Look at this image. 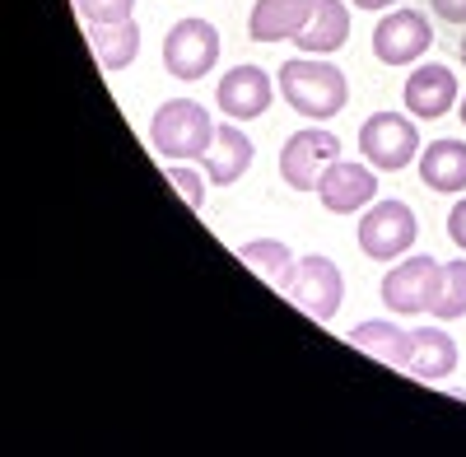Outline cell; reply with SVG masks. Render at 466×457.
<instances>
[{"mask_svg": "<svg viewBox=\"0 0 466 457\" xmlns=\"http://www.w3.org/2000/svg\"><path fill=\"white\" fill-rule=\"evenodd\" d=\"M280 94L294 112H303L308 122H331L336 112H345L350 85H345V75L336 66L299 56V61L280 66Z\"/></svg>", "mask_w": 466, "mask_h": 457, "instance_id": "6da1fadb", "label": "cell"}, {"mask_svg": "<svg viewBox=\"0 0 466 457\" xmlns=\"http://www.w3.org/2000/svg\"><path fill=\"white\" fill-rule=\"evenodd\" d=\"M215 140V122L201 103L173 98L154 112L149 122V149L159 159H206V149Z\"/></svg>", "mask_w": 466, "mask_h": 457, "instance_id": "7a4b0ae2", "label": "cell"}, {"mask_svg": "<svg viewBox=\"0 0 466 457\" xmlns=\"http://www.w3.org/2000/svg\"><path fill=\"white\" fill-rule=\"evenodd\" d=\"M285 299L294 303V309H303L313 322H331V318L340 313V299H345L340 266H336L331 257H318V252L299 257V266H294V280H289Z\"/></svg>", "mask_w": 466, "mask_h": 457, "instance_id": "3957f363", "label": "cell"}, {"mask_svg": "<svg viewBox=\"0 0 466 457\" xmlns=\"http://www.w3.org/2000/svg\"><path fill=\"white\" fill-rule=\"evenodd\" d=\"M439 285H443L439 257H401V266H392V271L382 276V303L397 318L430 313L434 299H439Z\"/></svg>", "mask_w": 466, "mask_h": 457, "instance_id": "277c9868", "label": "cell"}, {"mask_svg": "<svg viewBox=\"0 0 466 457\" xmlns=\"http://www.w3.org/2000/svg\"><path fill=\"white\" fill-rule=\"evenodd\" d=\"M219 61V28L210 19H177L164 33V70L177 80H201Z\"/></svg>", "mask_w": 466, "mask_h": 457, "instance_id": "5b68a950", "label": "cell"}, {"mask_svg": "<svg viewBox=\"0 0 466 457\" xmlns=\"http://www.w3.org/2000/svg\"><path fill=\"white\" fill-rule=\"evenodd\" d=\"M336 159H340V140L322 127H303L280 145V178L289 182V192H318L327 164Z\"/></svg>", "mask_w": 466, "mask_h": 457, "instance_id": "8992f818", "label": "cell"}, {"mask_svg": "<svg viewBox=\"0 0 466 457\" xmlns=\"http://www.w3.org/2000/svg\"><path fill=\"white\" fill-rule=\"evenodd\" d=\"M415 239H420V224L406 201H373L360 219V248L373 261H392V257L410 252Z\"/></svg>", "mask_w": 466, "mask_h": 457, "instance_id": "52a82bcc", "label": "cell"}, {"mask_svg": "<svg viewBox=\"0 0 466 457\" xmlns=\"http://www.w3.org/2000/svg\"><path fill=\"white\" fill-rule=\"evenodd\" d=\"M360 149H364V159L373 168L401 173L420 155V131H415V122L401 117V112H373V117L360 127Z\"/></svg>", "mask_w": 466, "mask_h": 457, "instance_id": "ba28073f", "label": "cell"}, {"mask_svg": "<svg viewBox=\"0 0 466 457\" xmlns=\"http://www.w3.org/2000/svg\"><path fill=\"white\" fill-rule=\"evenodd\" d=\"M430 47H434V28H430V19H424L420 10L401 5L392 15H382L378 28H373V56L382 66H410Z\"/></svg>", "mask_w": 466, "mask_h": 457, "instance_id": "9c48e42d", "label": "cell"}, {"mask_svg": "<svg viewBox=\"0 0 466 457\" xmlns=\"http://www.w3.org/2000/svg\"><path fill=\"white\" fill-rule=\"evenodd\" d=\"M318 197L331 215H355V210L373 206V197H378L373 164H345V159L327 164V173L318 182Z\"/></svg>", "mask_w": 466, "mask_h": 457, "instance_id": "30bf717a", "label": "cell"}, {"mask_svg": "<svg viewBox=\"0 0 466 457\" xmlns=\"http://www.w3.org/2000/svg\"><path fill=\"white\" fill-rule=\"evenodd\" d=\"M270 98H276V89H270L266 70H257V66H233L219 80V89H215V103H219V112L228 122L261 117V112L270 107Z\"/></svg>", "mask_w": 466, "mask_h": 457, "instance_id": "8fae6325", "label": "cell"}, {"mask_svg": "<svg viewBox=\"0 0 466 457\" xmlns=\"http://www.w3.org/2000/svg\"><path fill=\"white\" fill-rule=\"evenodd\" d=\"M457 103V75L443 66V61H430V66H415L406 75V107L415 117H443V112Z\"/></svg>", "mask_w": 466, "mask_h": 457, "instance_id": "7c38bea8", "label": "cell"}, {"mask_svg": "<svg viewBox=\"0 0 466 457\" xmlns=\"http://www.w3.org/2000/svg\"><path fill=\"white\" fill-rule=\"evenodd\" d=\"M318 0H257L252 5V19H248V33L252 43H280V37H299L303 24L313 19Z\"/></svg>", "mask_w": 466, "mask_h": 457, "instance_id": "4fadbf2b", "label": "cell"}, {"mask_svg": "<svg viewBox=\"0 0 466 457\" xmlns=\"http://www.w3.org/2000/svg\"><path fill=\"white\" fill-rule=\"evenodd\" d=\"M452 369H457V340L439 327H410L406 373H415L420 383H443Z\"/></svg>", "mask_w": 466, "mask_h": 457, "instance_id": "5bb4252c", "label": "cell"}, {"mask_svg": "<svg viewBox=\"0 0 466 457\" xmlns=\"http://www.w3.org/2000/svg\"><path fill=\"white\" fill-rule=\"evenodd\" d=\"M252 168V140L238 131V127H215V140L206 149V178L215 187H233L243 173Z\"/></svg>", "mask_w": 466, "mask_h": 457, "instance_id": "9a60e30c", "label": "cell"}, {"mask_svg": "<svg viewBox=\"0 0 466 457\" xmlns=\"http://www.w3.org/2000/svg\"><path fill=\"white\" fill-rule=\"evenodd\" d=\"M345 37H350V10L340 5V0H318L313 19L303 24V33L294 37V43L308 56H331V52L345 47Z\"/></svg>", "mask_w": 466, "mask_h": 457, "instance_id": "2e32d148", "label": "cell"}, {"mask_svg": "<svg viewBox=\"0 0 466 457\" xmlns=\"http://www.w3.org/2000/svg\"><path fill=\"white\" fill-rule=\"evenodd\" d=\"M420 182L430 192H461L466 187V145L461 140H434L420 155Z\"/></svg>", "mask_w": 466, "mask_h": 457, "instance_id": "e0dca14e", "label": "cell"}, {"mask_svg": "<svg viewBox=\"0 0 466 457\" xmlns=\"http://www.w3.org/2000/svg\"><path fill=\"white\" fill-rule=\"evenodd\" d=\"M350 346L382 360L387 369H406L410 360V331H401L397 322H360L355 331H350Z\"/></svg>", "mask_w": 466, "mask_h": 457, "instance_id": "ac0fdd59", "label": "cell"}, {"mask_svg": "<svg viewBox=\"0 0 466 457\" xmlns=\"http://www.w3.org/2000/svg\"><path fill=\"white\" fill-rule=\"evenodd\" d=\"M238 257L252 266V271H257L266 285H276L280 294L289 289L294 266H299V257H294L280 239H252V243H243V248H238Z\"/></svg>", "mask_w": 466, "mask_h": 457, "instance_id": "d6986e66", "label": "cell"}, {"mask_svg": "<svg viewBox=\"0 0 466 457\" xmlns=\"http://www.w3.org/2000/svg\"><path fill=\"white\" fill-rule=\"evenodd\" d=\"M89 47L103 61V70H127L140 52V28L131 19L127 24H98V28H89Z\"/></svg>", "mask_w": 466, "mask_h": 457, "instance_id": "ffe728a7", "label": "cell"}, {"mask_svg": "<svg viewBox=\"0 0 466 457\" xmlns=\"http://www.w3.org/2000/svg\"><path fill=\"white\" fill-rule=\"evenodd\" d=\"M430 313L439 322H457L466 313V257H457V261L443 266V285H439V299H434Z\"/></svg>", "mask_w": 466, "mask_h": 457, "instance_id": "44dd1931", "label": "cell"}, {"mask_svg": "<svg viewBox=\"0 0 466 457\" xmlns=\"http://www.w3.org/2000/svg\"><path fill=\"white\" fill-rule=\"evenodd\" d=\"M75 10H80V19L89 28H98V24H127L131 10H136V0H75Z\"/></svg>", "mask_w": 466, "mask_h": 457, "instance_id": "7402d4cb", "label": "cell"}, {"mask_svg": "<svg viewBox=\"0 0 466 457\" xmlns=\"http://www.w3.org/2000/svg\"><path fill=\"white\" fill-rule=\"evenodd\" d=\"M168 182L177 187V197H182V201H187L191 210H201V206H206V182H201L197 173H191V168L173 164V168H168Z\"/></svg>", "mask_w": 466, "mask_h": 457, "instance_id": "603a6c76", "label": "cell"}, {"mask_svg": "<svg viewBox=\"0 0 466 457\" xmlns=\"http://www.w3.org/2000/svg\"><path fill=\"white\" fill-rule=\"evenodd\" d=\"M430 10L443 24H466V0H430Z\"/></svg>", "mask_w": 466, "mask_h": 457, "instance_id": "cb8c5ba5", "label": "cell"}, {"mask_svg": "<svg viewBox=\"0 0 466 457\" xmlns=\"http://www.w3.org/2000/svg\"><path fill=\"white\" fill-rule=\"evenodd\" d=\"M448 234H452V243L466 252V201L452 206V215H448Z\"/></svg>", "mask_w": 466, "mask_h": 457, "instance_id": "d4e9b609", "label": "cell"}, {"mask_svg": "<svg viewBox=\"0 0 466 457\" xmlns=\"http://www.w3.org/2000/svg\"><path fill=\"white\" fill-rule=\"evenodd\" d=\"M360 10H387V5H397V0H355Z\"/></svg>", "mask_w": 466, "mask_h": 457, "instance_id": "484cf974", "label": "cell"}, {"mask_svg": "<svg viewBox=\"0 0 466 457\" xmlns=\"http://www.w3.org/2000/svg\"><path fill=\"white\" fill-rule=\"evenodd\" d=\"M461 122H466V94H461Z\"/></svg>", "mask_w": 466, "mask_h": 457, "instance_id": "4316f807", "label": "cell"}, {"mask_svg": "<svg viewBox=\"0 0 466 457\" xmlns=\"http://www.w3.org/2000/svg\"><path fill=\"white\" fill-rule=\"evenodd\" d=\"M461 61H466V37H461Z\"/></svg>", "mask_w": 466, "mask_h": 457, "instance_id": "83f0119b", "label": "cell"}]
</instances>
